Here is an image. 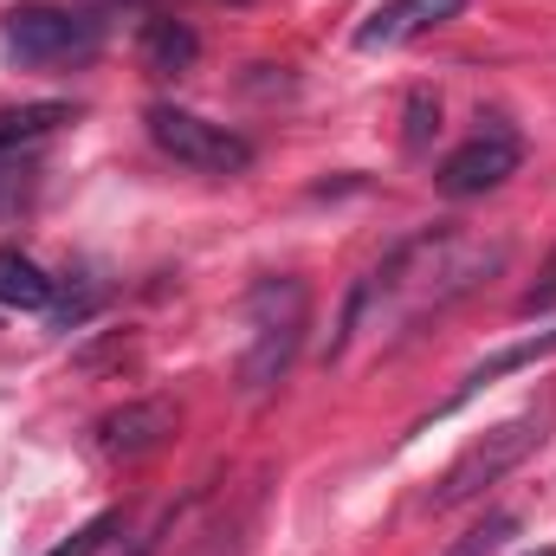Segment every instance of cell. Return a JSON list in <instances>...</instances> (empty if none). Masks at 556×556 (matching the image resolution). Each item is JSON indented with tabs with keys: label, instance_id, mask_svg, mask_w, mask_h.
Returning a JSON list of instances; mask_svg holds the SVG:
<instances>
[{
	"label": "cell",
	"instance_id": "1",
	"mask_svg": "<svg viewBox=\"0 0 556 556\" xmlns=\"http://www.w3.org/2000/svg\"><path fill=\"white\" fill-rule=\"evenodd\" d=\"M505 266V247H485V240H466L459 227H420L415 240H402L382 266H369V273L356 278V291H350V304H343V317H337V337H330V363L376 324H389V330H415L427 317H440V311H453L459 298H472L485 278Z\"/></svg>",
	"mask_w": 556,
	"mask_h": 556
},
{
	"label": "cell",
	"instance_id": "2",
	"mask_svg": "<svg viewBox=\"0 0 556 556\" xmlns=\"http://www.w3.org/2000/svg\"><path fill=\"white\" fill-rule=\"evenodd\" d=\"M304 330H311L304 278L273 273L247 291V350H240V395L247 402H266L278 382L291 376V363L304 350Z\"/></svg>",
	"mask_w": 556,
	"mask_h": 556
},
{
	"label": "cell",
	"instance_id": "3",
	"mask_svg": "<svg viewBox=\"0 0 556 556\" xmlns=\"http://www.w3.org/2000/svg\"><path fill=\"white\" fill-rule=\"evenodd\" d=\"M556 427V402H538V408H525V415L498 420V427H485L446 472H440V485L427 492V511H459V505H472V498H485L505 472H518L544 440H551Z\"/></svg>",
	"mask_w": 556,
	"mask_h": 556
},
{
	"label": "cell",
	"instance_id": "4",
	"mask_svg": "<svg viewBox=\"0 0 556 556\" xmlns=\"http://www.w3.org/2000/svg\"><path fill=\"white\" fill-rule=\"evenodd\" d=\"M142 130H149V142H155L168 162H181V168H194V175H247V168H253V142L240 137V130L207 124V117H194V111H181V104H149V111H142Z\"/></svg>",
	"mask_w": 556,
	"mask_h": 556
},
{
	"label": "cell",
	"instance_id": "5",
	"mask_svg": "<svg viewBox=\"0 0 556 556\" xmlns=\"http://www.w3.org/2000/svg\"><path fill=\"white\" fill-rule=\"evenodd\" d=\"M104 46V26L91 13H72V7H13L7 13V52L20 65H85L91 52Z\"/></svg>",
	"mask_w": 556,
	"mask_h": 556
},
{
	"label": "cell",
	"instance_id": "6",
	"mask_svg": "<svg viewBox=\"0 0 556 556\" xmlns=\"http://www.w3.org/2000/svg\"><path fill=\"white\" fill-rule=\"evenodd\" d=\"M518 162H525V137H518L511 124H485V130H472V137L440 162L433 188H440L446 201H472V194L505 188V181L518 175Z\"/></svg>",
	"mask_w": 556,
	"mask_h": 556
},
{
	"label": "cell",
	"instance_id": "7",
	"mask_svg": "<svg viewBox=\"0 0 556 556\" xmlns=\"http://www.w3.org/2000/svg\"><path fill=\"white\" fill-rule=\"evenodd\" d=\"M175 402H162V395H142V402H124V408H111V415L98 420V453L104 459H124V466H137L149 453H162L168 440H175Z\"/></svg>",
	"mask_w": 556,
	"mask_h": 556
},
{
	"label": "cell",
	"instance_id": "8",
	"mask_svg": "<svg viewBox=\"0 0 556 556\" xmlns=\"http://www.w3.org/2000/svg\"><path fill=\"white\" fill-rule=\"evenodd\" d=\"M459 13H466V0H382V7L356 26V46H363V52H389V46H408L415 33L446 26V20H459Z\"/></svg>",
	"mask_w": 556,
	"mask_h": 556
},
{
	"label": "cell",
	"instance_id": "9",
	"mask_svg": "<svg viewBox=\"0 0 556 556\" xmlns=\"http://www.w3.org/2000/svg\"><path fill=\"white\" fill-rule=\"evenodd\" d=\"M551 356H556V324H551V330H531V337H518V343H505V350H492L485 363H472V369L453 382V395L433 408V420L453 415V408H466L479 389H492V382H505V376H518V369H538V363H551Z\"/></svg>",
	"mask_w": 556,
	"mask_h": 556
},
{
	"label": "cell",
	"instance_id": "10",
	"mask_svg": "<svg viewBox=\"0 0 556 556\" xmlns=\"http://www.w3.org/2000/svg\"><path fill=\"white\" fill-rule=\"evenodd\" d=\"M137 59H142V72H155V78H181L201 59V33L188 20H175V13H149L137 26Z\"/></svg>",
	"mask_w": 556,
	"mask_h": 556
},
{
	"label": "cell",
	"instance_id": "11",
	"mask_svg": "<svg viewBox=\"0 0 556 556\" xmlns=\"http://www.w3.org/2000/svg\"><path fill=\"white\" fill-rule=\"evenodd\" d=\"M59 285L46 278V266L20 247H0V304L7 311H52Z\"/></svg>",
	"mask_w": 556,
	"mask_h": 556
},
{
	"label": "cell",
	"instance_id": "12",
	"mask_svg": "<svg viewBox=\"0 0 556 556\" xmlns=\"http://www.w3.org/2000/svg\"><path fill=\"white\" fill-rule=\"evenodd\" d=\"M78 117V104H20V111H0V155H13V149H39V142L52 137V130H65Z\"/></svg>",
	"mask_w": 556,
	"mask_h": 556
},
{
	"label": "cell",
	"instance_id": "13",
	"mask_svg": "<svg viewBox=\"0 0 556 556\" xmlns=\"http://www.w3.org/2000/svg\"><path fill=\"white\" fill-rule=\"evenodd\" d=\"M33 194H39V155L33 149L0 155V220L20 214V207H33Z\"/></svg>",
	"mask_w": 556,
	"mask_h": 556
},
{
	"label": "cell",
	"instance_id": "14",
	"mask_svg": "<svg viewBox=\"0 0 556 556\" xmlns=\"http://www.w3.org/2000/svg\"><path fill=\"white\" fill-rule=\"evenodd\" d=\"M511 531H518V518H511V511H485V518H479L466 538H453V544H446L440 556H498Z\"/></svg>",
	"mask_w": 556,
	"mask_h": 556
},
{
	"label": "cell",
	"instance_id": "15",
	"mask_svg": "<svg viewBox=\"0 0 556 556\" xmlns=\"http://www.w3.org/2000/svg\"><path fill=\"white\" fill-rule=\"evenodd\" d=\"M117 531H124V511L111 505V511H98L91 525H78V531H72V538H65V544H59L52 556H98L104 544H111V538H117Z\"/></svg>",
	"mask_w": 556,
	"mask_h": 556
},
{
	"label": "cell",
	"instance_id": "16",
	"mask_svg": "<svg viewBox=\"0 0 556 556\" xmlns=\"http://www.w3.org/2000/svg\"><path fill=\"white\" fill-rule=\"evenodd\" d=\"M433 137H440V91H415L408 98V130H402V142H408V155H420Z\"/></svg>",
	"mask_w": 556,
	"mask_h": 556
},
{
	"label": "cell",
	"instance_id": "17",
	"mask_svg": "<svg viewBox=\"0 0 556 556\" xmlns=\"http://www.w3.org/2000/svg\"><path fill=\"white\" fill-rule=\"evenodd\" d=\"M556 304V260H551V273H544V285H531L525 298H518V317H544Z\"/></svg>",
	"mask_w": 556,
	"mask_h": 556
},
{
	"label": "cell",
	"instance_id": "18",
	"mask_svg": "<svg viewBox=\"0 0 556 556\" xmlns=\"http://www.w3.org/2000/svg\"><path fill=\"white\" fill-rule=\"evenodd\" d=\"M531 556H556V544H544V551H531Z\"/></svg>",
	"mask_w": 556,
	"mask_h": 556
},
{
	"label": "cell",
	"instance_id": "19",
	"mask_svg": "<svg viewBox=\"0 0 556 556\" xmlns=\"http://www.w3.org/2000/svg\"><path fill=\"white\" fill-rule=\"evenodd\" d=\"M130 7H142V0H130Z\"/></svg>",
	"mask_w": 556,
	"mask_h": 556
}]
</instances>
